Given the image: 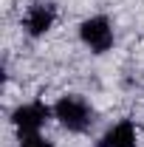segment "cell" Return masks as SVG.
Masks as SVG:
<instances>
[{
    "instance_id": "obj_5",
    "label": "cell",
    "mask_w": 144,
    "mask_h": 147,
    "mask_svg": "<svg viewBox=\"0 0 144 147\" xmlns=\"http://www.w3.org/2000/svg\"><path fill=\"white\" fill-rule=\"evenodd\" d=\"M99 147H136V125L130 119H122L99 139Z\"/></svg>"
},
{
    "instance_id": "obj_2",
    "label": "cell",
    "mask_w": 144,
    "mask_h": 147,
    "mask_svg": "<svg viewBox=\"0 0 144 147\" xmlns=\"http://www.w3.org/2000/svg\"><path fill=\"white\" fill-rule=\"evenodd\" d=\"M79 37L82 42L88 45L90 51L96 54H105L110 45H113V28H110V20L108 17H90L79 26Z\"/></svg>"
},
{
    "instance_id": "obj_1",
    "label": "cell",
    "mask_w": 144,
    "mask_h": 147,
    "mask_svg": "<svg viewBox=\"0 0 144 147\" xmlns=\"http://www.w3.org/2000/svg\"><path fill=\"white\" fill-rule=\"evenodd\" d=\"M54 116L59 119L62 127L73 130V133L88 130L90 122H93V110H90V105L82 99V96H62V99L54 105Z\"/></svg>"
},
{
    "instance_id": "obj_3",
    "label": "cell",
    "mask_w": 144,
    "mask_h": 147,
    "mask_svg": "<svg viewBox=\"0 0 144 147\" xmlns=\"http://www.w3.org/2000/svg\"><path fill=\"white\" fill-rule=\"evenodd\" d=\"M51 116V108L42 105V102H28V105H20L11 113V122L20 130V136H37V130L42 127Z\"/></svg>"
},
{
    "instance_id": "obj_4",
    "label": "cell",
    "mask_w": 144,
    "mask_h": 147,
    "mask_svg": "<svg viewBox=\"0 0 144 147\" xmlns=\"http://www.w3.org/2000/svg\"><path fill=\"white\" fill-rule=\"evenodd\" d=\"M54 9L51 6H45V3H37V6H31L28 9V14H26V31L31 37H40V34H45L51 26H54Z\"/></svg>"
},
{
    "instance_id": "obj_6",
    "label": "cell",
    "mask_w": 144,
    "mask_h": 147,
    "mask_svg": "<svg viewBox=\"0 0 144 147\" xmlns=\"http://www.w3.org/2000/svg\"><path fill=\"white\" fill-rule=\"evenodd\" d=\"M20 147H54V144H51V142H45V139H40V136H26Z\"/></svg>"
}]
</instances>
